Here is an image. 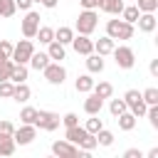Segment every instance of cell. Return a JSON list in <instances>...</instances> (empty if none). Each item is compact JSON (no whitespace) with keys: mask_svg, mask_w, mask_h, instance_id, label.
<instances>
[{"mask_svg":"<svg viewBox=\"0 0 158 158\" xmlns=\"http://www.w3.org/2000/svg\"><path fill=\"white\" fill-rule=\"evenodd\" d=\"M15 7H17V10H25V12H27V10L32 7V0H15Z\"/></svg>","mask_w":158,"mask_h":158,"instance_id":"obj_43","label":"cell"},{"mask_svg":"<svg viewBox=\"0 0 158 158\" xmlns=\"http://www.w3.org/2000/svg\"><path fill=\"white\" fill-rule=\"evenodd\" d=\"M59 123H62L59 114H54V111H44V109H37L35 126H37L40 131H54V128H59Z\"/></svg>","mask_w":158,"mask_h":158,"instance_id":"obj_7","label":"cell"},{"mask_svg":"<svg viewBox=\"0 0 158 158\" xmlns=\"http://www.w3.org/2000/svg\"><path fill=\"white\" fill-rule=\"evenodd\" d=\"M49 62H52V59H49V54H47V52H32V57H30V62H27V64H30L32 69L42 72Z\"/></svg>","mask_w":158,"mask_h":158,"instance_id":"obj_19","label":"cell"},{"mask_svg":"<svg viewBox=\"0 0 158 158\" xmlns=\"http://www.w3.org/2000/svg\"><path fill=\"white\" fill-rule=\"evenodd\" d=\"M133 25L126 22V20H109L106 22V35L111 40H131L133 37Z\"/></svg>","mask_w":158,"mask_h":158,"instance_id":"obj_3","label":"cell"},{"mask_svg":"<svg viewBox=\"0 0 158 158\" xmlns=\"http://www.w3.org/2000/svg\"><path fill=\"white\" fill-rule=\"evenodd\" d=\"M30 96H32V89H30L25 81H20V84H15V89H12V96H10V99H15L17 104H27V101H30Z\"/></svg>","mask_w":158,"mask_h":158,"instance_id":"obj_16","label":"cell"},{"mask_svg":"<svg viewBox=\"0 0 158 158\" xmlns=\"http://www.w3.org/2000/svg\"><path fill=\"white\" fill-rule=\"evenodd\" d=\"M136 7L141 12H156L158 10V0H136Z\"/></svg>","mask_w":158,"mask_h":158,"instance_id":"obj_35","label":"cell"},{"mask_svg":"<svg viewBox=\"0 0 158 158\" xmlns=\"http://www.w3.org/2000/svg\"><path fill=\"white\" fill-rule=\"evenodd\" d=\"M74 89H77L79 94H89V91L94 89V79H91V74H81V77H77Z\"/></svg>","mask_w":158,"mask_h":158,"instance_id":"obj_21","label":"cell"},{"mask_svg":"<svg viewBox=\"0 0 158 158\" xmlns=\"http://www.w3.org/2000/svg\"><path fill=\"white\" fill-rule=\"evenodd\" d=\"M141 96H143L146 106H153V104H158V89H156V86H148V89H143V91H141Z\"/></svg>","mask_w":158,"mask_h":158,"instance_id":"obj_30","label":"cell"},{"mask_svg":"<svg viewBox=\"0 0 158 158\" xmlns=\"http://www.w3.org/2000/svg\"><path fill=\"white\" fill-rule=\"evenodd\" d=\"M12 131H15V126H12L7 118H2V121H0V133H10V136H12Z\"/></svg>","mask_w":158,"mask_h":158,"instance_id":"obj_41","label":"cell"},{"mask_svg":"<svg viewBox=\"0 0 158 158\" xmlns=\"http://www.w3.org/2000/svg\"><path fill=\"white\" fill-rule=\"evenodd\" d=\"M12 89H15V84H12L10 79L0 81V99H10V96H12Z\"/></svg>","mask_w":158,"mask_h":158,"instance_id":"obj_36","label":"cell"},{"mask_svg":"<svg viewBox=\"0 0 158 158\" xmlns=\"http://www.w3.org/2000/svg\"><path fill=\"white\" fill-rule=\"evenodd\" d=\"M62 123H64L67 128H69V126H77V123H79V116H77L74 111H69V114H64V116H62Z\"/></svg>","mask_w":158,"mask_h":158,"instance_id":"obj_39","label":"cell"},{"mask_svg":"<svg viewBox=\"0 0 158 158\" xmlns=\"http://www.w3.org/2000/svg\"><path fill=\"white\" fill-rule=\"evenodd\" d=\"M12 64H15V62H12V59H10V57H7V59H2V62H0V81H5V79H7V77H10V69H12Z\"/></svg>","mask_w":158,"mask_h":158,"instance_id":"obj_37","label":"cell"},{"mask_svg":"<svg viewBox=\"0 0 158 158\" xmlns=\"http://www.w3.org/2000/svg\"><path fill=\"white\" fill-rule=\"evenodd\" d=\"M109 111H111V116H118V114L128 111V106H126L123 99H111V101H109Z\"/></svg>","mask_w":158,"mask_h":158,"instance_id":"obj_31","label":"cell"},{"mask_svg":"<svg viewBox=\"0 0 158 158\" xmlns=\"http://www.w3.org/2000/svg\"><path fill=\"white\" fill-rule=\"evenodd\" d=\"M138 15H141V10L136 7V5H123V10H121V20H126V22H131V25H136V20H138Z\"/></svg>","mask_w":158,"mask_h":158,"instance_id":"obj_26","label":"cell"},{"mask_svg":"<svg viewBox=\"0 0 158 158\" xmlns=\"http://www.w3.org/2000/svg\"><path fill=\"white\" fill-rule=\"evenodd\" d=\"M79 5H81L84 10H99L101 0H79Z\"/></svg>","mask_w":158,"mask_h":158,"instance_id":"obj_40","label":"cell"},{"mask_svg":"<svg viewBox=\"0 0 158 158\" xmlns=\"http://www.w3.org/2000/svg\"><path fill=\"white\" fill-rule=\"evenodd\" d=\"M64 138L67 141H72L74 146H79L81 151H94L96 148V136L94 133H89L84 126H69L67 131H64Z\"/></svg>","mask_w":158,"mask_h":158,"instance_id":"obj_1","label":"cell"},{"mask_svg":"<svg viewBox=\"0 0 158 158\" xmlns=\"http://www.w3.org/2000/svg\"><path fill=\"white\" fill-rule=\"evenodd\" d=\"M12 84H20V81H25L27 79V64H12V69H10V77H7Z\"/></svg>","mask_w":158,"mask_h":158,"instance_id":"obj_22","label":"cell"},{"mask_svg":"<svg viewBox=\"0 0 158 158\" xmlns=\"http://www.w3.org/2000/svg\"><path fill=\"white\" fill-rule=\"evenodd\" d=\"M96 25H99V15H96V10H81L79 17H77L74 30H77L79 35H91V32L96 30Z\"/></svg>","mask_w":158,"mask_h":158,"instance_id":"obj_4","label":"cell"},{"mask_svg":"<svg viewBox=\"0 0 158 158\" xmlns=\"http://www.w3.org/2000/svg\"><path fill=\"white\" fill-rule=\"evenodd\" d=\"M37 136V126L35 123H22L20 128L12 131V138H15V146H30Z\"/></svg>","mask_w":158,"mask_h":158,"instance_id":"obj_10","label":"cell"},{"mask_svg":"<svg viewBox=\"0 0 158 158\" xmlns=\"http://www.w3.org/2000/svg\"><path fill=\"white\" fill-rule=\"evenodd\" d=\"M0 62H2V57H0Z\"/></svg>","mask_w":158,"mask_h":158,"instance_id":"obj_48","label":"cell"},{"mask_svg":"<svg viewBox=\"0 0 158 158\" xmlns=\"http://www.w3.org/2000/svg\"><path fill=\"white\" fill-rule=\"evenodd\" d=\"M52 153L59 156V158H89V151H81L79 146H74V143L67 141V138L54 141V143H52Z\"/></svg>","mask_w":158,"mask_h":158,"instance_id":"obj_2","label":"cell"},{"mask_svg":"<svg viewBox=\"0 0 158 158\" xmlns=\"http://www.w3.org/2000/svg\"><path fill=\"white\" fill-rule=\"evenodd\" d=\"M57 2H59V0H42V5H44V7H49V10H52V7H57Z\"/></svg>","mask_w":158,"mask_h":158,"instance_id":"obj_45","label":"cell"},{"mask_svg":"<svg viewBox=\"0 0 158 158\" xmlns=\"http://www.w3.org/2000/svg\"><path fill=\"white\" fill-rule=\"evenodd\" d=\"M123 101H126V106H128V111L136 116V118H141V116H146V101H143V96H141V91L138 89H128L126 94H123Z\"/></svg>","mask_w":158,"mask_h":158,"instance_id":"obj_5","label":"cell"},{"mask_svg":"<svg viewBox=\"0 0 158 158\" xmlns=\"http://www.w3.org/2000/svg\"><path fill=\"white\" fill-rule=\"evenodd\" d=\"M86 69H89V74H101L104 72V57L96 52L86 54Z\"/></svg>","mask_w":158,"mask_h":158,"instance_id":"obj_18","label":"cell"},{"mask_svg":"<svg viewBox=\"0 0 158 158\" xmlns=\"http://www.w3.org/2000/svg\"><path fill=\"white\" fill-rule=\"evenodd\" d=\"M15 10V0H0V17H12Z\"/></svg>","mask_w":158,"mask_h":158,"instance_id":"obj_34","label":"cell"},{"mask_svg":"<svg viewBox=\"0 0 158 158\" xmlns=\"http://www.w3.org/2000/svg\"><path fill=\"white\" fill-rule=\"evenodd\" d=\"M69 44L74 47V52H77V54H84V57L94 52V40H91L89 35H74Z\"/></svg>","mask_w":158,"mask_h":158,"instance_id":"obj_12","label":"cell"},{"mask_svg":"<svg viewBox=\"0 0 158 158\" xmlns=\"http://www.w3.org/2000/svg\"><path fill=\"white\" fill-rule=\"evenodd\" d=\"M136 22H138V30H141V32H146V35H151V32L158 27V20H156V15H153V12H141Z\"/></svg>","mask_w":158,"mask_h":158,"instance_id":"obj_13","label":"cell"},{"mask_svg":"<svg viewBox=\"0 0 158 158\" xmlns=\"http://www.w3.org/2000/svg\"><path fill=\"white\" fill-rule=\"evenodd\" d=\"M148 72H151V77H158V59H151V64H148Z\"/></svg>","mask_w":158,"mask_h":158,"instance_id":"obj_44","label":"cell"},{"mask_svg":"<svg viewBox=\"0 0 158 158\" xmlns=\"http://www.w3.org/2000/svg\"><path fill=\"white\" fill-rule=\"evenodd\" d=\"M123 158H143V153L138 148H128V151H123Z\"/></svg>","mask_w":158,"mask_h":158,"instance_id":"obj_42","label":"cell"},{"mask_svg":"<svg viewBox=\"0 0 158 158\" xmlns=\"http://www.w3.org/2000/svg\"><path fill=\"white\" fill-rule=\"evenodd\" d=\"M91 91H94L96 96H101V99H111V96H114V86H111L109 81H99V84L94 81V89H91Z\"/></svg>","mask_w":158,"mask_h":158,"instance_id":"obj_25","label":"cell"},{"mask_svg":"<svg viewBox=\"0 0 158 158\" xmlns=\"http://www.w3.org/2000/svg\"><path fill=\"white\" fill-rule=\"evenodd\" d=\"M12 47H15V44H12L10 40H0V57L7 59V57L12 54Z\"/></svg>","mask_w":158,"mask_h":158,"instance_id":"obj_38","label":"cell"},{"mask_svg":"<svg viewBox=\"0 0 158 158\" xmlns=\"http://www.w3.org/2000/svg\"><path fill=\"white\" fill-rule=\"evenodd\" d=\"M42 74H44V79H47L49 84H54V86H62L64 79H67V69H64L59 62H49V64L42 69Z\"/></svg>","mask_w":158,"mask_h":158,"instance_id":"obj_9","label":"cell"},{"mask_svg":"<svg viewBox=\"0 0 158 158\" xmlns=\"http://www.w3.org/2000/svg\"><path fill=\"white\" fill-rule=\"evenodd\" d=\"M32 2H42V0H32Z\"/></svg>","mask_w":158,"mask_h":158,"instance_id":"obj_47","label":"cell"},{"mask_svg":"<svg viewBox=\"0 0 158 158\" xmlns=\"http://www.w3.org/2000/svg\"><path fill=\"white\" fill-rule=\"evenodd\" d=\"M35 118H37V109L35 106H25L20 111V121L22 123H35Z\"/></svg>","mask_w":158,"mask_h":158,"instance_id":"obj_32","label":"cell"},{"mask_svg":"<svg viewBox=\"0 0 158 158\" xmlns=\"http://www.w3.org/2000/svg\"><path fill=\"white\" fill-rule=\"evenodd\" d=\"M35 37L40 40V44H49V42L54 40V30H52V27H40Z\"/></svg>","mask_w":158,"mask_h":158,"instance_id":"obj_29","label":"cell"},{"mask_svg":"<svg viewBox=\"0 0 158 158\" xmlns=\"http://www.w3.org/2000/svg\"><path fill=\"white\" fill-rule=\"evenodd\" d=\"M47 54H49V59H52V62H62V59L67 57V49H64V44H62V42L52 40V42L47 44Z\"/></svg>","mask_w":158,"mask_h":158,"instance_id":"obj_17","label":"cell"},{"mask_svg":"<svg viewBox=\"0 0 158 158\" xmlns=\"http://www.w3.org/2000/svg\"><path fill=\"white\" fill-rule=\"evenodd\" d=\"M146 156H148V158H158V148H151Z\"/></svg>","mask_w":158,"mask_h":158,"instance_id":"obj_46","label":"cell"},{"mask_svg":"<svg viewBox=\"0 0 158 158\" xmlns=\"http://www.w3.org/2000/svg\"><path fill=\"white\" fill-rule=\"evenodd\" d=\"M15 153V138L10 133H0V156H12Z\"/></svg>","mask_w":158,"mask_h":158,"instance_id":"obj_23","label":"cell"},{"mask_svg":"<svg viewBox=\"0 0 158 158\" xmlns=\"http://www.w3.org/2000/svg\"><path fill=\"white\" fill-rule=\"evenodd\" d=\"M101 109H104V99L96 96L94 91H89V96L84 99V111L91 116V114H101Z\"/></svg>","mask_w":158,"mask_h":158,"instance_id":"obj_15","label":"cell"},{"mask_svg":"<svg viewBox=\"0 0 158 158\" xmlns=\"http://www.w3.org/2000/svg\"><path fill=\"white\" fill-rule=\"evenodd\" d=\"M72 37H74V30H72V27H59V30H54V40L62 42L64 47L72 42Z\"/></svg>","mask_w":158,"mask_h":158,"instance_id":"obj_27","label":"cell"},{"mask_svg":"<svg viewBox=\"0 0 158 158\" xmlns=\"http://www.w3.org/2000/svg\"><path fill=\"white\" fill-rule=\"evenodd\" d=\"M89 133H96L99 128H104V121L99 118V114H91V118H86V126H84Z\"/></svg>","mask_w":158,"mask_h":158,"instance_id":"obj_33","label":"cell"},{"mask_svg":"<svg viewBox=\"0 0 158 158\" xmlns=\"http://www.w3.org/2000/svg\"><path fill=\"white\" fill-rule=\"evenodd\" d=\"M32 52H35V44H32V40H20L15 47H12V54H10V59L15 62V64H27L30 62V57H32Z\"/></svg>","mask_w":158,"mask_h":158,"instance_id":"obj_6","label":"cell"},{"mask_svg":"<svg viewBox=\"0 0 158 158\" xmlns=\"http://www.w3.org/2000/svg\"><path fill=\"white\" fill-rule=\"evenodd\" d=\"M99 10H104V12H109V15H121V10H123V0H101Z\"/></svg>","mask_w":158,"mask_h":158,"instance_id":"obj_24","label":"cell"},{"mask_svg":"<svg viewBox=\"0 0 158 158\" xmlns=\"http://www.w3.org/2000/svg\"><path fill=\"white\" fill-rule=\"evenodd\" d=\"M111 54H114V62H116V67H118V69H131V67L136 64V54H133V49H131V47H126V44L114 47V49H111Z\"/></svg>","mask_w":158,"mask_h":158,"instance_id":"obj_8","label":"cell"},{"mask_svg":"<svg viewBox=\"0 0 158 158\" xmlns=\"http://www.w3.org/2000/svg\"><path fill=\"white\" fill-rule=\"evenodd\" d=\"M94 136H96V146H104V148H109V146L114 143V133H111V131H106V128H99Z\"/></svg>","mask_w":158,"mask_h":158,"instance_id":"obj_28","label":"cell"},{"mask_svg":"<svg viewBox=\"0 0 158 158\" xmlns=\"http://www.w3.org/2000/svg\"><path fill=\"white\" fill-rule=\"evenodd\" d=\"M114 47H116V40H111L109 35H104V37L94 40V52H96V54H101V57L111 54V49H114Z\"/></svg>","mask_w":158,"mask_h":158,"instance_id":"obj_14","label":"cell"},{"mask_svg":"<svg viewBox=\"0 0 158 158\" xmlns=\"http://www.w3.org/2000/svg\"><path fill=\"white\" fill-rule=\"evenodd\" d=\"M37 30H40V12L27 10V15L22 17V37L32 40V37L37 35Z\"/></svg>","mask_w":158,"mask_h":158,"instance_id":"obj_11","label":"cell"},{"mask_svg":"<svg viewBox=\"0 0 158 158\" xmlns=\"http://www.w3.org/2000/svg\"><path fill=\"white\" fill-rule=\"evenodd\" d=\"M116 121H118V128H121V131H133V128H136V123H138V118H136L131 111L118 114V116H116Z\"/></svg>","mask_w":158,"mask_h":158,"instance_id":"obj_20","label":"cell"}]
</instances>
